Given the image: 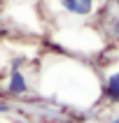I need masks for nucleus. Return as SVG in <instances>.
<instances>
[{"label": "nucleus", "instance_id": "nucleus-1", "mask_svg": "<svg viewBox=\"0 0 119 123\" xmlns=\"http://www.w3.org/2000/svg\"><path fill=\"white\" fill-rule=\"evenodd\" d=\"M33 91L49 102L72 111L93 109L100 100V77L91 61L68 54H44L33 70Z\"/></svg>", "mask_w": 119, "mask_h": 123}, {"label": "nucleus", "instance_id": "nucleus-2", "mask_svg": "<svg viewBox=\"0 0 119 123\" xmlns=\"http://www.w3.org/2000/svg\"><path fill=\"white\" fill-rule=\"evenodd\" d=\"M56 51L82 61H93L98 63L107 51L110 42L100 30V26H89V23H70V26H54L51 33Z\"/></svg>", "mask_w": 119, "mask_h": 123}, {"label": "nucleus", "instance_id": "nucleus-3", "mask_svg": "<svg viewBox=\"0 0 119 123\" xmlns=\"http://www.w3.org/2000/svg\"><path fill=\"white\" fill-rule=\"evenodd\" d=\"M107 0H42V12L54 19V26L98 21Z\"/></svg>", "mask_w": 119, "mask_h": 123}, {"label": "nucleus", "instance_id": "nucleus-4", "mask_svg": "<svg viewBox=\"0 0 119 123\" xmlns=\"http://www.w3.org/2000/svg\"><path fill=\"white\" fill-rule=\"evenodd\" d=\"M100 77V93L103 100L112 107H119V44L107 47L103 58L96 63Z\"/></svg>", "mask_w": 119, "mask_h": 123}, {"label": "nucleus", "instance_id": "nucleus-5", "mask_svg": "<svg viewBox=\"0 0 119 123\" xmlns=\"http://www.w3.org/2000/svg\"><path fill=\"white\" fill-rule=\"evenodd\" d=\"M0 91L5 93L7 98H28L33 93V79L28 77L26 68H23V61H12L7 65V70L0 74Z\"/></svg>", "mask_w": 119, "mask_h": 123}, {"label": "nucleus", "instance_id": "nucleus-6", "mask_svg": "<svg viewBox=\"0 0 119 123\" xmlns=\"http://www.w3.org/2000/svg\"><path fill=\"white\" fill-rule=\"evenodd\" d=\"M112 5V2H110ZM112 9H114V14H110L107 12V5H105V9H103V14H100V30L105 33V37H107V42H117L119 44V9L114 5H112Z\"/></svg>", "mask_w": 119, "mask_h": 123}, {"label": "nucleus", "instance_id": "nucleus-7", "mask_svg": "<svg viewBox=\"0 0 119 123\" xmlns=\"http://www.w3.org/2000/svg\"><path fill=\"white\" fill-rule=\"evenodd\" d=\"M9 111H12V107H9V102H5V100L0 98V118H2V116H7Z\"/></svg>", "mask_w": 119, "mask_h": 123}, {"label": "nucleus", "instance_id": "nucleus-8", "mask_svg": "<svg viewBox=\"0 0 119 123\" xmlns=\"http://www.w3.org/2000/svg\"><path fill=\"white\" fill-rule=\"evenodd\" d=\"M7 63H9V58H7V56H5V51L0 49V74H2V72L7 70Z\"/></svg>", "mask_w": 119, "mask_h": 123}, {"label": "nucleus", "instance_id": "nucleus-9", "mask_svg": "<svg viewBox=\"0 0 119 123\" xmlns=\"http://www.w3.org/2000/svg\"><path fill=\"white\" fill-rule=\"evenodd\" d=\"M103 123H119V114H114V116H110L107 121H103Z\"/></svg>", "mask_w": 119, "mask_h": 123}, {"label": "nucleus", "instance_id": "nucleus-10", "mask_svg": "<svg viewBox=\"0 0 119 123\" xmlns=\"http://www.w3.org/2000/svg\"><path fill=\"white\" fill-rule=\"evenodd\" d=\"M2 37H5V26L0 23V40H2Z\"/></svg>", "mask_w": 119, "mask_h": 123}, {"label": "nucleus", "instance_id": "nucleus-11", "mask_svg": "<svg viewBox=\"0 0 119 123\" xmlns=\"http://www.w3.org/2000/svg\"><path fill=\"white\" fill-rule=\"evenodd\" d=\"M110 2H112L114 7H117V9H119V0H110Z\"/></svg>", "mask_w": 119, "mask_h": 123}, {"label": "nucleus", "instance_id": "nucleus-12", "mask_svg": "<svg viewBox=\"0 0 119 123\" xmlns=\"http://www.w3.org/2000/svg\"><path fill=\"white\" fill-rule=\"evenodd\" d=\"M89 123H103V121H89Z\"/></svg>", "mask_w": 119, "mask_h": 123}, {"label": "nucleus", "instance_id": "nucleus-13", "mask_svg": "<svg viewBox=\"0 0 119 123\" xmlns=\"http://www.w3.org/2000/svg\"><path fill=\"white\" fill-rule=\"evenodd\" d=\"M65 123H75V121H65Z\"/></svg>", "mask_w": 119, "mask_h": 123}]
</instances>
